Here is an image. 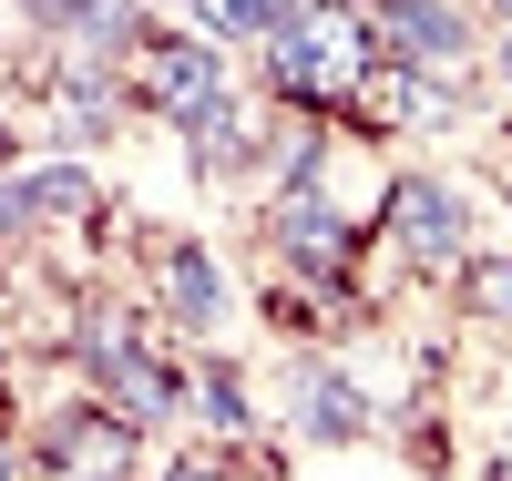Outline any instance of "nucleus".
<instances>
[{
  "mask_svg": "<svg viewBox=\"0 0 512 481\" xmlns=\"http://www.w3.org/2000/svg\"><path fill=\"white\" fill-rule=\"evenodd\" d=\"M369 72H379V31H369V11H349V0H308L297 21L267 31V82H277L287 103L359 93Z\"/></svg>",
  "mask_w": 512,
  "mask_h": 481,
  "instance_id": "obj_1",
  "label": "nucleus"
},
{
  "mask_svg": "<svg viewBox=\"0 0 512 481\" xmlns=\"http://www.w3.org/2000/svg\"><path fill=\"white\" fill-rule=\"evenodd\" d=\"M123 93H134L144 113H164V123H216L226 103H236V72H226V52L216 41H144L134 62H123Z\"/></svg>",
  "mask_w": 512,
  "mask_h": 481,
  "instance_id": "obj_2",
  "label": "nucleus"
},
{
  "mask_svg": "<svg viewBox=\"0 0 512 481\" xmlns=\"http://www.w3.org/2000/svg\"><path fill=\"white\" fill-rule=\"evenodd\" d=\"M379 226L410 267H451L461 236H472V205H461L441 174H390V195H379Z\"/></svg>",
  "mask_w": 512,
  "mask_h": 481,
  "instance_id": "obj_3",
  "label": "nucleus"
},
{
  "mask_svg": "<svg viewBox=\"0 0 512 481\" xmlns=\"http://www.w3.org/2000/svg\"><path fill=\"white\" fill-rule=\"evenodd\" d=\"M134 420H113L103 400H72L52 430H41V461H52L62 481H134Z\"/></svg>",
  "mask_w": 512,
  "mask_h": 481,
  "instance_id": "obj_4",
  "label": "nucleus"
},
{
  "mask_svg": "<svg viewBox=\"0 0 512 481\" xmlns=\"http://www.w3.org/2000/svg\"><path fill=\"white\" fill-rule=\"evenodd\" d=\"M369 31H379V52H400L410 72H451L461 52H472L461 0H369Z\"/></svg>",
  "mask_w": 512,
  "mask_h": 481,
  "instance_id": "obj_5",
  "label": "nucleus"
},
{
  "mask_svg": "<svg viewBox=\"0 0 512 481\" xmlns=\"http://www.w3.org/2000/svg\"><path fill=\"white\" fill-rule=\"evenodd\" d=\"M154 297H164V318L195 328V338H216V328H226V267H216L195 236H175V246L154 256Z\"/></svg>",
  "mask_w": 512,
  "mask_h": 481,
  "instance_id": "obj_6",
  "label": "nucleus"
},
{
  "mask_svg": "<svg viewBox=\"0 0 512 481\" xmlns=\"http://www.w3.org/2000/svg\"><path fill=\"white\" fill-rule=\"evenodd\" d=\"M267 246L287 256V267H308V277H338V267H349V215H338L328 195H277Z\"/></svg>",
  "mask_w": 512,
  "mask_h": 481,
  "instance_id": "obj_7",
  "label": "nucleus"
},
{
  "mask_svg": "<svg viewBox=\"0 0 512 481\" xmlns=\"http://www.w3.org/2000/svg\"><path fill=\"white\" fill-rule=\"evenodd\" d=\"M287 420H297V441L338 451V441H359V430H369V400H359L338 369H297V379H287Z\"/></svg>",
  "mask_w": 512,
  "mask_h": 481,
  "instance_id": "obj_8",
  "label": "nucleus"
},
{
  "mask_svg": "<svg viewBox=\"0 0 512 481\" xmlns=\"http://www.w3.org/2000/svg\"><path fill=\"white\" fill-rule=\"evenodd\" d=\"M103 410H113V420H134V430L175 420V410H185V369H175V359H154V348H144V359H123V369L103 379Z\"/></svg>",
  "mask_w": 512,
  "mask_h": 481,
  "instance_id": "obj_9",
  "label": "nucleus"
},
{
  "mask_svg": "<svg viewBox=\"0 0 512 481\" xmlns=\"http://www.w3.org/2000/svg\"><path fill=\"white\" fill-rule=\"evenodd\" d=\"M256 154H277V144H256V113L246 103H226L216 123H195V174H205V185H246V174H256Z\"/></svg>",
  "mask_w": 512,
  "mask_h": 481,
  "instance_id": "obj_10",
  "label": "nucleus"
},
{
  "mask_svg": "<svg viewBox=\"0 0 512 481\" xmlns=\"http://www.w3.org/2000/svg\"><path fill=\"white\" fill-rule=\"evenodd\" d=\"M72 359L93 369V379H113L123 359H144V318H134V308H93V318L72 328Z\"/></svg>",
  "mask_w": 512,
  "mask_h": 481,
  "instance_id": "obj_11",
  "label": "nucleus"
},
{
  "mask_svg": "<svg viewBox=\"0 0 512 481\" xmlns=\"http://www.w3.org/2000/svg\"><path fill=\"white\" fill-rule=\"evenodd\" d=\"M185 21H195V41H256L267 52V31H277V0H185Z\"/></svg>",
  "mask_w": 512,
  "mask_h": 481,
  "instance_id": "obj_12",
  "label": "nucleus"
},
{
  "mask_svg": "<svg viewBox=\"0 0 512 481\" xmlns=\"http://www.w3.org/2000/svg\"><path fill=\"white\" fill-rule=\"evenodd\" d=\"M21 185H31V215H41V226H52V215H82V205H93V174H82L72 154H62V164H31Z\"/></svg>",
  "mask_w": 512,
  "mask_h": 481,
  "instance_id": "obj_13",
  "label": "nucleus"
},
{
  "mask_svg": "<svg viewBox=\"0 0 512 481\" xmlns=\"http://www.w3.org/2000/svg\"><path fill=\"white\" fill-rule=\"evenodd\" d=\"M318 164H328V134L318 123H287L277 134V195H318Z\"/></svg>",
  "mask_w": 512,
  "mask_h": 481,
  "instance_id": "obj_14",
  "label": "nucleus"
},
{
  "mask_svg": "<svg viewBox=\"0 0 512 481\" xmlns=\"http://www.w3.org/2000/svg\"><path fill=\"white\" fill-rule=\"evenodd\" d=\"M195 410L216 420V430H246V420H256V410H246V379H236L226 359H205V369H195Z\"/></svg>",
  "mask_w": 512,
  "mask_h": 481,
  "instance_id": "obj_15",
  "label": "nucleus"
},
{
  "mask_svg": "<svg viewBox=\"0 0 512 481\" xmlns=\"http://www.w3.org/2000/svg\"><path fill=\"white\" fill-rule=\"evenodd\" d=\"M461 297H472V318L512 328V256H472V267H461Z\"/></svg>",
  "mask_w": 512,
  "mask_h": 481,
  "instance_id": "obj_16",
  "label": "nucleus"
},
{
  "mask_svg": "<svg viewBox=\"0 0 512 481\" xmlns=\"http://www.w3.org/2000/svg\"><path fill=\"white\" fill-rule=\"evenodd\" d=\"M0 236H41V215H31V185H21V174H0Z\"/></svg>",
  "mask_w": 512,
  "mask_h": 481,
  "instance_id": "obj_17",
  "label": "nucleus"
},
{
  "mask_svg": "<svg viewBox=\"0 0 512 481\" xmlns=\"http://www.w3.org/2000/svg\"><path fill=\"white\" fill-rule=\"evenodd\" d=\"M154 481H226V461H175V471H154Z\"/></svg>",
  "mask_w": 512,
  "mask_h": 481,
  "instance_id": "obj_18",
  "label": "nucleus"
},
{
  "mask_svg": "<svg viewBox=\"0 0 512 481\" xmlns=\"http://www.w3.org/2000/svg\"><path fill=\"white\" fill-rule=\"evenodd\" d=\"M0 481H21V451H11V441H0Z\"/></svg>",
  "mask_w": 512,
  "mask_h": 481,
  "instance_id": "obj_19",
  "label": "nucleus"
},
{
  "mask_svg": "<svg viewBox=\"0 0 512 481\" xmlns=\"http://www.w3.org/2000/svg\"><path fill=\"white\" fill-rule=\"evenodd\" d=\"M482 11H492V21H502V31H512V0H482Z\"/></svg>",
  "mask_w": 512,
  "mask_h": 481,
  "instance_id": "obj_20",
  "label": "nucleus"
},
{
  "mask_svg": "<svg viewBox=\"0 0 512 481\" xmlns=\"http://www.w3.org/2000/svg\"><path fill=\"white\" fill-rule=\"evenodd\" d=\"M502 93H512V31H502Z\"/></svg>",
  "mask_w": 512,
  "mask_h": 481,
  "instance_id": "obj_21",
  "label": "nucleus"
},
{
  "mask_svg": "<svg viewBox=\"0 0 512 481\" xmlns=\"http://www.w3.org/2000/svg\"><path fill=\"white\" fill-rule=\"evenodd\" d=\"M492 481H512V451H492Z\"/></svg>",
  "mask_w": 512,
  "mask_h": 481,
  "instance_id": "obj_22",
  "label": "nucleus"
},
{
  "mask_svg": "<svg viewBox=\"0 0 512 481\" xmlns=\"http://www.w3.org/2000/svg\"><path fill=\"white\" fill-rule=\"evenodd\" d=\"M502 451H512V430H502Z\"/></svg>",
  "mask_w": 512,
  "mask_h": 481,
  "instance_id": "obj_23",
  "label": "nucleus"
}]
</instances>
